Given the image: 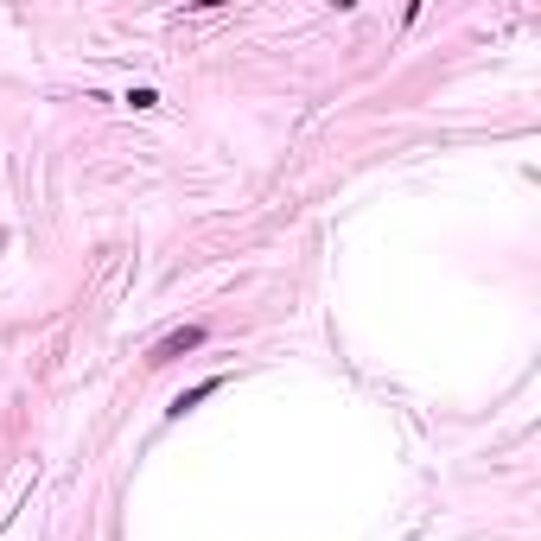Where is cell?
I'll list each match as a JSON object with an SVG mask.
<instances>
[{"instance_id": "2", "label": "cell", "mask_w": 541, "mask_h": 541, "mask_svg": "<svg viewBox=\"0 0 541 541\" xmlns=\"http://www.w3.org/2000/svg\"><path fill=\"white\" fill-rule=\"evenodd\" d=\"M217 389H223V376H211V382H198V389H185L179 401H172V414H185V408H198V401H204V395H217Z\"/></svg>"}, {"instance_id": "1", "label": "cell", "mask_w": 541, "mask_h": 541, "mask_svg": "<svg viewBox=\"0 0 541 541\" xmlns=\"http://www.w3.org/2000/svg\"><path fill=\"white\" fill-rule=\"evenodd\" d=\"M198 344H204V325H185V331H172V338H160V344H153V357H147V363H172V357L198 351Z\"/></svg>"}]
</instances>
